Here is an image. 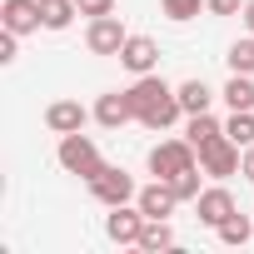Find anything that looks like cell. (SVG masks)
I'll use <instances>...</instances> for the list:
<instances>
[{
    "label": "cell",
    "mask_w": 254,
    "mask_h": 254,
    "mask_svg": "<svg viewBox=\"0 0 254 254\" xmlns=\"http://www.w3.org/2000/svg\"><path fill=\"white\" fill-rule=\"evenodd\" d=\"M130 105H135V120L145 125V130H170V125L185 115V110H180V90L165 85L155 70H150V75H135Z\"/></svg>",
    "instance_id": "6da1fadb"
},
{
    "label": "cell",
    "mask_w": 254,
    "mask_h": 254,
    "mask_svg": "<svg viewBox=\"0 0 254 254\" xmlns=\"http://www.w3.org/2000/svg\"><path fill=\"white\" fill-rule=\"evenodd\" d=\"M100 165H105V160H100V145H95L90 135H80V130H75V135H60V170H65V175L95 180Z\"/></svg>",
    "instance_id": "7a4b0ae2"
},
{
    "label": "cell",
    "mask_w": 254,
    "mask_h": 254,
    "mask_svg": "<svg viewBox=\"0 0 254 254\" xmlns=\"http://www.w3.org/2000/svg\"><path fill=\"white\" fill-rule=\"evenodd\" d=\"M239 160H244V150L219 130L214 140H204L199 145V170L209 175V180H229V175H239Z\"/></svg>",
    "instance_id": "3957f363"
},
{
    "label": "cell",
    "mask_w": 254,
    "mask_h": 254,
    "mask_svg": "<svg viewBox=\"0 0 254 254\" xmlns=\"http://www.w3.org/2000/svg\"><path fill=\"white\" fill-rule=\"evenodd\" d=\"M194 165H199V150L190 140H160L150 150V175L155 180H175L180 170H194Z\"/></svg>",
    "instance_id": "277c9868"
},
{
    "label": "cell",
    "mask_w": 254,
    "mask_h": 254,
    "mask_svg": "<svg viewBox=\"0 0 254 254\" xmlns=\"http://www.w3.org/2000/svg\"><path fill=\"white\" fill-rule=\"evenodd\" d=\"M85 185H90V194H95L105 209H110V204H130V199L140 194V185L125 175L120 165H100V175H95V180H85Z\"/></svg>",
    "instance_id": "5b68a950"
},
{
    "label": "cell",
    "mask_w": 254,
    "mask_h": 254,
    "mask_svg": "<svg viewBox=\"0 0 254 254\" xmlns=\"http://www.w3.org/2000/svg\"><path fill=\"white\" fill-rule=\"evenodd\" d=\"M125 40H130V30L120 25V15H95L90 30H85V50L90 55H120Z\"/></svg>",
    "instance_id": "8992f818"
},
{
    "label": "cell",
    "mask_w": 254,
    "mask_h": 254,
    "mask_svg": "<svg viewBox=\"0 0 254 254\" xmlns=\"http://www.w3.org/2000/svg\"><path fill=\"white\" fill-rule=\"evenodd\" d=\"M140 229H145V209L130 199V204H110L105 214V234L115 244H140Z\"/></svg>",
    "instance_id": "52a82bcc"
},
{
    "label": "cell",
    "mask_w": 254,
    "mask_h": 254,
    "mask_svg": "<svg viewBox=\"0 0 254 254\" xmlns=\"http://www.w3.org/2000/svg\"><path fill=\"white\" fill-rule=\"evenodd\" d=\"M0 25L15 30V35H30V30H45V10H40V0H5L0 5Z\"/></svg>",
    "instance_id": "ba28073f"
},
{
    "label": "cell",
    "mask_w": 254,
    "mask_h": 254,
    "mask_svg": "<svg viewBox=\"0 0 254 254\" xmlns=\"http://www.w3.org/2000/svg\"><path fill=\"white\" fill-rule=\"evenodd\" d=\"M95 120L105 125V130H120V125L135 120V105H130V90H105L95 100Z\"/></svg>",
    "instance_id": "9c48e42d"
},
{
    "label": "cell",
    "mask_w": 254,
    "mask_h": 254,
    "mask_svg": "<svg viewBox=\"0 0 254 254\" xmlns=\"http://www.w3.org/2000/svg\"><path fill=\"white\" fill-rule=\"evenodd\" d=\"M194 214H199V224H209V229H219L229 214H234V194L224 190V185H209L199 199H194Z\"/></svg>",
    "instance_id": "30bf717a"
},
{
    "label": "cell",
    "mask_w": 254,
    "mask_h": 254,
    "mask_svg": "<svg viewBox=\"0 0 254 254\" xmlns=\"http://www.w3.org/2000/svg\"><path fill=\"white\" fill-rule=\"evenodd\" d=\"M120 65L130 70V75H150V70L160 65V45H155L150 35H130L125 50H120Z\"/></svg>",
    "instance_id": "8fae6325"
},
{
    "label": "cell",
    "mask_w": 254,
    "mask_h": 254,
    "mask_svg": "<svg viewBox=\"0 0 254 254\" xmlns=\"http://www.w3.org/2000/svg\"><path fill=\"white\" fill-rule=\"evenodd\" d=\"M135 204L145 209V219H170L175 214V190H170V180H155V185H145L140 194H135Z\"/></svg>",
    "instance_id": "7c38bea8"
},
{
    "label": "cell",
    "mask_w": 254,
    "mask_h": 254,
    "mask_svg": "<svg viewBox=\"0 0 254 254\" xmlns=\"http://www.w3.org/2000/svg\"><path fill=\"white\" fill-rule=\"evenodd\" d=\"M85 120H90V110L80 105V100H55L50 110H45V125L55 135H75V130H85Z\"/></svg>",
    "instance_id": "4fadbf2b"
},
{
    "label": "cell",
    "mask_w": 254,
    "mask_h": 254,
    "mask_svg": "<svg viewBox=\"0 0 254 254\" xmlns=\"http://www.w3.org/2000/svg\"><path fill=\"white\" fill-rule=\"evenodd\" d=\"M214 234H219V244H229V249H244V244L254 239V214H239V209H234V214H229V219H224Z\"/></svg>",
    "instance_id": "5bb4252c"
},
{
    "label": "cell",
    "mask_w": 254,
    "mask_h": 254,
    "mask_svg": "<svg viewBox=\"0 0 254 254\" xmlns=\"http://www.w3.org/2000/svg\"><path fill=\"white\" fill-rule=\"evenodd\" d=\"M209 105H214V90H209L204 80H185V85H180V110H185V115H204Z\"/></svg>",
    "instance_id": "9a60e30c"
},
{
    "label": "cell",
    "mask_w": 254,
    "mask_h": 254,
    "mask_svg": "<svg viewBox=\"0 0 254 254\" xmlns=\"http://www.w3.org/2000/svg\"><path fill=\"white\" fill-rule=\"evenodd\" d=\"M140 249H145V254L175 249V229H170V219H145V229H140Z\"/></svg>",
    "instance_id": "2e32d148"
},
{
    "label": "cell",
    "mask_w": 254,
    "mask_h": 254,
    "mask_svg": "<svg viewBox=\"0 0 254 254\" xmlns=\"http://www.w3.org/2000/svg\"><path fill=\"white\" fill-rule=\"evenodd\" d=\"M40 10H45V30H70V20L80 15L75 0H40Z\"/></svg>",
    "instance_id": "e0dca14e"
},
{
    "label": "cell",
    "mask_w": 254,
    "mask_h": 254,
    "mask_svg": "<svg viewBox=\"0 0 254 254\" xmlns=\"http://www.w3.org/2000/svg\"><path fill=\"white\" fill-rule=\"evenodd\" d=\"M219 130H224V125H219V120H214V115L204 110V115H190V125H185V140H190V145L199 150V145H204V140H214Z\"/></svg>",
    "instance_id": "ac0fdd59"
},
{
    "label": "cell",
    "mask_w": 254,
    "mask_h": 254,
    "mask_svg": "<svg viewBox=\"0 0 254 254\" xmlns=\"http://www.w3.org/2000/svg\"><path fill=\"white\" fill-rule=\"evenodd\" d=\"M224 135L244 150V145H254V110H234L229 120H224Z\"/></svg>",
    "instance_id": "d6986e66"
},
{
    "label": "cell",
    "mask_w": 254,
    "mask_h": 254,
    "mask_svg": "<svg viewBox=\"0 0 254 254\" xmlns=\"http://www.w3.org/2000/svg\"><path fill=\"white\" fill-rule=\"evenodd\" d=\"M224 100H229V110H254V80L249 75H229Z\"/></svg>",
    "instance_id": "ffe728a7"
},
{
    "label": "cell",
    "mask_w": 254,
    "mask_h": 254,
    "mask_svg": "<svg viewBox=\"0 0 254 254\" xmlns=\"http://www.w3.org/2000/svg\"><path fill=\"white\" fill-rule=\"evenodd\" d=\"M224 60H229V75H254V35L249 40H234Z\"/></svg>",
    "instance_id": "44dd1931"
},
{
    "label": "cell",
    "mask_w": 254,
    "mask_h": 254,
    "mask_svg": "<svg viewBox=\"0 0 254 254\" xmlns=\"http://www.w3.org/2000/svg\"><path fill=\"white\" fill-rule=\"evenodd\" d=\"M199 175H204V170L194 165V170H180V175L170 180V190H175V199H180V204H185V199H199V194H204V190H199Z\"/></svg>",
    "instance_id": "7402d4cb"
},
{
    "label": "cell",
    "mask_w": 254,
    "mask_h": 254,
    "mask_svg": "<svg viewBox=\"0 0 254 254\" xmlns=\"http://www.w3.org/2000/svg\"><path fill=\"white\" fill-rule=\"evenodd\" d=\"M160 10H165L175 25H185V20H194V15L204 10V0H160Z\"/></svg>",
    "instance_id": "603a6c76"
},
{
    "label": "cell",
    "mask_w": 254,
    "mask_h": 254,
    "mask_svg": "<svg viewBox=\"0 0 254 254\" xmlns=\"http://www.w3.org/2000/svg\"><path fill=\"white\" fill-rule=\"evenodd\" d=\"M15 30H5V25H0V65H15Z\"/></svg>",
    "instance_id": "cb8c5ba5"
},
{
    "label": "cell",
    "mask_w": 254,
    "mask_h": 254,
    "mask_svg": "<svg viewBox=\"0 0 254 254\" xmlns=\"http://www.w3.org/2000/svg\"><path fill=\"white\" fill-rule=\"evenodd\" d=\"M75 5H80V15H115V0H75Z\"/></svg>",
    "instance_id": "d4e9b609"
},
{
    "label": "cell",
    "mask_w": 254,
    "mask_h": 254,
    "mask_svg": "<svg viewBox=\"0 0 254 254\" xmlns=\"http://www.w3.org/2000/svg\"><path fill=\"white\" fill-rule=\"evenodd\" d=\"M204 10H209V15H239L244 0H204Z\"/></svg>",
    "instance_id": "484cf974"
},
{
    "label": "cell",
    "mask_w": 254,
    "mask_h": 254,
    "mask_svg": "<svg viewBox=\"0 0 254 254\" xmlns=\"http://www.w3.org/2000/svg\"><path fill=\"white\" fill-rule=\"evenodd\" d=\"M239 175L254 185V145H244V160H239Z\"/></svg>",
    "instance_id": "4316f807"
},
{
    "label": "cell",
    "mask_w": 254,
    "mask_h": 254,
    "mask_svg": "<svg viewBox=\"0 0 254 254\" xmlns=\"http://www.w3.org/2000/svg\"><path fill=\"white\" fill-rule=\"evenodd\" d=\"M239 15H244V30L254 35V0H244V10H239Z\"/></svg>",
    "instance_id": "83f0119b"
}]
</instances>
